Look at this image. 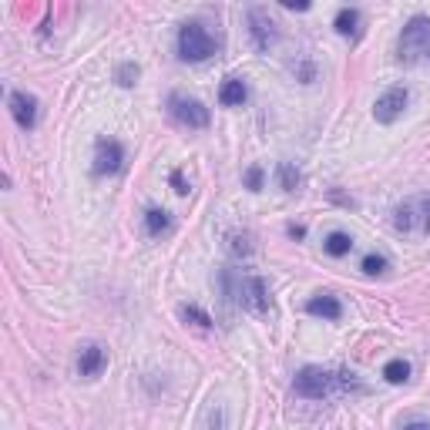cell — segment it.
<instances>
[{
  "mask_svg": "<svg viewBox=\"0 0 430 430\" xmlns=\"http://www.w3.org/2000/svg\"><path fill=\"white\" fill-rule=\"evenodd\" d=\"M219 101L222 104H242L246 101V84L239 81V78H225V84H222V91H219Z\"/></svg>",
  "mask_w": 430,
  "mask_h": 430,
  "instance_id": "obj_13",
  "label": "cell"
},
{
  "mask_svg": "<svg viewBox=\"0 0 430 430\" xmlns=\"http://www.w3.org/2000/svg\"><path fill=\"white\" fill-rule=\"evenodd\" d=\"M11 114H14V121L20 128H34V121H37V101L30 95H24V91H14L11 95Z\"/></svg>",
  "mask_w": 430,
  "mask_h": 430,
  "instance_id": "obj_10",
  "label": "cell"
},
{
  "mask_svg": "<svg viewBox=\"0 0 430 430\" xmlns=\"http://www.w3.org/2000/svg\"><path fill=\"white\" fill-rule=\"evenodd\" d=\"M282 7H286V11H309L306 0H282Z\"/></svg>",
  "mask_w": 430,
  "mask_h": 430,
  "instance_id": "obj_25",
  "label": "cell"
},
{
  "mask_svg": "<svg viewBox=\"0 0 430 430\" xmlns=\"http://www.w3.org/2000/svg\"><path fill=\"white\" fill-rule=\"evenodd\" d=\"M249 24H252V37H256L259 51H265L269 44L276 41V24L269 20V14H265L263 7H252L249 11Z\"/></svg>",
  "mask_w": 430,
  "mask_h": 430,
  "instance_id": "obj_8",
  "label": "cell"
},
{
  "mask_svg": "<svg viewBox=\"0 0 430 430\" xmlns=\"http://www.w3.org/2000/svg\"><path fill=\"white\" fill-rule=\"evenodd\" d=\"M306 309H309L313 316H323V319H340V313H343L340 299H333V296H313V299L306 303Z\"/></svg>",
  "mask_w": 430,
  "mask_h": 430,
  "instance_id": "obj_11",
  "label": "cell"
},
{
  "mask_svg": "<svg viewBox=\"0 0 430 430\" xmlns=\"http://www.w3.org/2000/svg\"><path fill=\"white\" fill-rule=\"evenodd\" d=\"M279 185H282L286 192H296V185H299V172H296L289 162H282V165H279Z\"/></svg>",
  "mask_w": 430,
  "mask_h": 430,
  "instance_id": "obj_18",
  "label": "cell"
},
{
  "mask_svg": "<svg viewBox=\"0 0 430 430\" xmlns=\"http://www.w3.org/2000/svg\"><path fill=\"white\" fill-rule=\"evenodd\" d=\"M383 376H387L390 383H407V376H410V366L403 360H390L387 366H383Z\"/></svg>",
  "mask_w": 430,
  "mask_h": 430,
  "instance_id": "obj_16",
  "label": "cell"
},
{
  "mask_svg": "<svg viewBox=\"0 0 430 430\" xmlns=\"http://www.w3.org/2000/svg\"><path fill=\"white\" fill-rule=\"evenodd\" d=\"M410 205H403V208H397V229H410Z\"/></svg>",
  "mask_w": 430,
  "mask_h": 430,
  "instance_id": "obj_23",
  "label": "cell"
},
{
  "mask_svg": "<svg viewBox=\"0 0 430 430\" xmlns=\"http://www.w3.org/2000/svg\"><path fill=\"white\" fill-rule=\"evenodd\" d=\"M104 363H108L104 347H101V343H88V347H81V353H78V374L97 376L101 370H104Z\"/></svg>",
  "mask_w": 430,
  "mask_h": 430,
  "instance_id": "obj_9",
  "label": "cell"
},
{
  "mask_svg": "<svg viewBox=\"0 0 430 430\" xmlns=\"http://www.w3.org/2000/svg\"><path fill=\"white\" fill-rule=\"evenodd\" d=\"M181 319H185V323H195V326H202V330L212 326V316H208L205 309H198V306H181Z\"/></svg>",
  "mask_w": 430,
  "mask_h": 430,
  "instance_id": "obj_17",
  "label": "cell"
},
{
  "mask_svg": "<svg viewBox=\"0 0 430 430\" xmlns=\"http://www.w3.org/2000/svg\"><path fill=\"white\" fill-rule=\"evenodd\" d=\"M168 108H172V114L179 118L181 125H189V128H205L208 125V108L202 104V101H195V97L172 95L168 97Z\"/></svg>",
  "mask_w": 430,
  "mask_h": 430,
  "instance_id": "obj_4",
  "label": "cell"
},
{
  "mask_svg": "<svg viewBox=\"0 0 430 430\" xmlns=\"http://www.w3.org/2000/svg\"><path fill=\"white\" fill-rule=\"evenodd\" d=\"M212 51H215V41L208 37V30L202 28V24H195V20L181 24L179 54L185 57V61H205V57H212Z\"/></svg>",
  "mask_w": 430,
  "mask_h": 430,
  "instance_id": "obj_1",
  "label": "cell"
},
{
  "mask_svg": "<svg viewBox=\"0 0 430 430\" xmlns=\"http://www.w3.org/2000/svg\"><path fill=\"white\" fill-rule=\"evenodd\" d=\"M232 252H236V256H249L252 252L249 236H232Z\"/></svg>",
  "mask_w": 430,
  "mask_h": 430,
  "instance_id": "obj_22",
  "label": "cell"
},
{
  "mask_svg": "<svg viewBox=\"0 0 430 430\" xmlns=\"http://www.w3.org/2000/svg\"><path fill=\"white\" fill-rule=\"evenodd\" d=\"M172 185H175V192L179 195H189V185H185V179H181V172H172Z\"/></svg>",
  "mask_w": 430,
  "mask_h": 430,
  "instance_id": "obj_24",
  "label": "cell"
},
{
  "mask_svg": "<svg viewBox=\"0 0 430 430\" xmlns=\"http://www.w3.org/2000/svg\"><path fill=\"white\" fill-rule=\"evenodd\" d=\"M323 246H326V252H330V256H347V252L353 249V239H350L347 232H330Z\"/></svg>",
  "mask_w": 430,
  "mask_h": 430,
  "instance_id": "obj_14",
  "label": "cell"
},
{
  "mask_svg": "<svg viewBox=\"0 0 430 430\" xmlns=\"http://www.w3.org/2000/svg\"><path fill=\"white\" fill-rule=\"evenodd\" d=\"M125 165V152L118 141H97V152H95V172L97 175H114L121 172Z\"/></svg>",
  "mask_w": 430,
  "mask_h": 430,
  "instance_id": "obj_6",
  "label": "cell"
},
{
  "mask_svg": "<svg viewBox=\"0 0 430 430\" xmlns=\"http://www.w3.org/2000/svg\"><path fill=\"white\" fill-rule=\"evenodd\" d=\"M239 299L249 306V309H256V313L269 309V292H265V282L259 276H249L239 282Z\"/></svg>",
  "mask_w": 430,
  "mask_h": 430,
  "instance_id": "obj_7",
  "label": "cell"
},
{
  "mask_svg": "<svg viewBox=\"0 0 430 430\" xmlns=\"http://www.w3.org/2000/svg\"><path fill=\"white\" fill-rule=\"evenodd\" d=\"M145 225H148L152 236H162L168 225H172V219H168V212H162V208H152V212L145 215Z\"/></svg>",
  "mask_w": 430,
  "mask_h": 430,
  "instance_id": "obj_15",
  "label": "cell"
},
{
  "mask_svg": "<svg viewBox=\"0 0 430 430\" xmlns=\"http://www.w3.org/2000/svg\"><path fill=\"white\" fill-rule=\"evenodd\" d=\"M383 269H387V259H383V256H366V259H363V273H366V276H380Z\"/></svg>",
  "mask_w": 430,
  "mask_h": 430,
  "instance_id": "obj_19",
  "label": "cell"
},
{
  "mask_svg": "<svg viewBox=\"0 0 430 430\" xmlns=\"http://www.w3.org/2000/svg\"><path fill=\"white\" fill-rule=\"evenodd\" d=\"M296 393L306 397V400H323L330 390L336 387V376L326 374V370H319V366H303L299 374H296Z\"/></svg>",
  "mask_w": 430,
  "mask_h": 430,
  "instance_id": "obj_3",
  "label": "cell"
},
{
  "mask_svg": "<svg viewBox=\"0 0 430 430\" xmlns=\"http://www.w3.org/2000/svg\"><path fill=\"white\" fill-rule=\"evenodd\" d=\"M246 185H249L252 192H259L263 189V168H249L246 172Z\"/></svg>",
  "mask_w": 430,
  "mask_h": 430,
  "instance_id": "obj_21",
  "label": "cell"
},
{
  "mask_svg": "<svg viewBox=\"0 0 430 430\" xmlns=\"http://www.w3.org/2000/svg\"><path fill=\"white\" fill-rule=\"evenodd\" d=\"M403 108H407V91H403V88H390L387 95L376 97L374 118L380 121V125H390V121H397V118H400Z\"/></svg>",
  "mask_w": 430,
  "mask_h": 430,
  "instance_id": "obj_5",
  "label": "cell"
},
{
  "mask_svg": "<svg viewBox=\"0 0 430 430\" xmlns=\"http://www.w3.org/2000/svg\"><path fill=\"white\" fill-rule=\"evenodd\" d=\"M403 430H430V424H424V420H414V424H407Z\"/></svg>",
  "mask_w": 430,
  "mask_h": 430,
  "instance_id": "obj_26",
  "label": "cell"
},
{
  "mask_svg": "<svg viewBox=\"0 0 430 430\" xmlns=\"http://www.w3.org/2000/svg\"><path fill=\"white\" fill-rule=\"evenodd\" d=\"M430 47V17H410L400 34V61H417Z\"/></svg>",
  "mask_w": 430,
  "mask_h": 430,
  "instance_id": "obj_2",
  "label": "cell"
},
{
  "mask_svg": "<svg viewBox=\"0 0 430 430\" xmlns=\"http://www.w3.org/2000/svg\"><path fill=\"white\" fill-rule=\"evenodd\" d=\"M135 78H138V64H121V68H118V84H121V88H131Z\"/></svg>",
  "mask_w": 430,
  "mask_h": 430,
  "instance_id": "obj_20",
  "label": "cell"
},
{
  "mask_svg": "<svg viewBox=\"0 0 430 430\" xmlns=\"http://www.w3.org/2000/svg\"><path fill=\"white\" fill-rule=\"evenodd\" d=\"M424 229H427V232H430V198H427V202H424Z\"/></svg>",
  "mask_w": 430,
  "mask_h": 430,
  "instance_id": "obj_27",
  "label": "cell"
},
{
  "mask_svg": "<svg viewBox=\"0 0 430 430\" xmlns=\"http://www.w3.org/2000/svg\"><path fill=\"white\" fill-rule=\"evenodd\" d=\"M333 28L343 34V37H353L357 30H360V11H353V7H343L340 14H336Z\"/></svg>",
  "mask_w": 430,
  "mask_h": 430,
  "instance_id": "obj_12",
  "label": "cell"
}]
</instances>
